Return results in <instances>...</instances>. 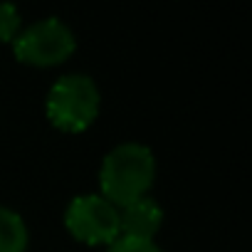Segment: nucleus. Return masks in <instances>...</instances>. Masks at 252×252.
Returning a JSON list of instances; mask_svg holds the SVG:
<instances>
[{"mask_svg":"<svg viewBox=\"0 0 252 252\" xmlns=\"http://www.w3.org/2000/svg\"><path fill=\"white\" fill-rule=\"evenodd\" d=\"M156 181V156L141 141L116 144L99 166V195L124 208L149 195Z\"/></svg>","mask_w":252,"mask_h":252,"instance_id":"f257e3e1","label":"nucleus"},{"mask_svg":"<svg viewBox=\"0 0 252 252\" xmlns=\"http://www.w3.org/2000/svg\"><path fill=\"white\" fill-rule=\"evenodd\" d=\"M101 109V92L84 72L62 74L47 92L45 111L52 126L67 134H79L96 121Z\"/></svg>","mask_w":252,"mask_h":252,"instance_id":"f03ea898","label":"nucleus"},{"mask_svg":"<svg viewBox=\"0 0 252 252\" xmlns=\"http://www.w3.org/2000/svg\"><path fill=\"white\" fill-rule=\"evenodd\" d=\"M15 60L30 67H57L77 50L74 30L62 18H40L25 25L10 42Z\"/></svg>","mask_w":252,"mask_h":252,"instance_id":"7ed1b4c3","label":"nucleus"},{"mask_svg":"<svg viewBox=\"0 0 252 252\" xmlns=\"http://www.w3.org/2000/svg\"><path fill=\"white\" fill-rule=\"evenodd\" d=\"M64 227L84 245H111L119 235V208L99 193H79L64 208Z\"/></svg>","mask_w":252,"mask_h":252,"instance_id":"20e7f679","label":"nucleus"},{"mask_svg":"<svg viewBox=\"0 0 252 252\" xmlns=\"http://www.w3.org/2000/svg\"><path fill=\"white\" fill-rule=\"evenodd\" d=\"M161 225H163V208L151 195H144V198H139L129 205L119 208L121 235L154 240V235L161 230Z\"/></svg>","mask_w":252,"mask_h":252,"instance_id":"39448f33","label":"nucleus"},{"mask_svg":"<svg viewBox=\"0 0 252 252\" xmlns=\"http://www.w3.org/2000/svg\"><path fill=\"white\" fill-rule=\"evenodd\" d=\"M30 232L23 215L8 205H0V252H25Z\"/></svg>","mask_w":252,"mask_h":252,"instance_id":"423d86ee","label":"nucleus"},{"mask_svg":"<svg viewBox=\"0 0 252 252\" xmlns=\"http://www.w3.org/2000/svg\"><path fill=\"white\" fill-rule=\"evenodd\" d=\"M23 30V15L15 3L0 0V42H13Z\"/></svg>","mask_w":252,"mask_h":252,"instance_id":"0eeeda50","label":"nucleus"},{"mask_svg":"<svg viewBox=\"0 0 252 252\" xmlns=\"http://www.w3.org/2000/svg\"><path fill=\"white\" fill-rule=\"evenodd\" d=\"M106 252H166V250H163L156 240L119 235L111 245H106Z\"/></svg>","mask_w":252,"mask_h":252,"instance_id":"6e6552de","label":"nucleus"}]
</instances>
